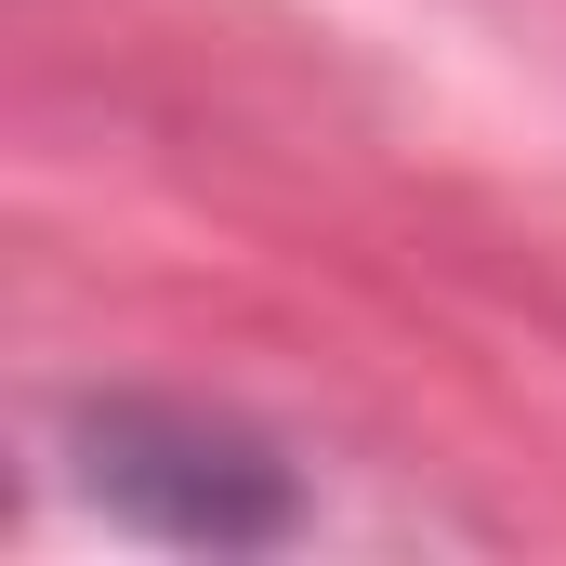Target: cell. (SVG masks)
I'll list each match as a JSON object with an SVG mask.
<instances>
[{"label": "cell", "instance_id": "1", "mask_svg": "<svg viewBox=\"0 0 566 566\" xmlns=\"http://www.w3.org/2000/svg\"><path fill=\"white\" fill-rule=\"evenodd\" d=\"M80 448H93L106 514H133V527H158V541L238 554V541H277L290 527V474L251 448V434H224V422H185V409H93Z\"/></svg>", "mask_w": 566, "mask_h": 566}]
</instances>
